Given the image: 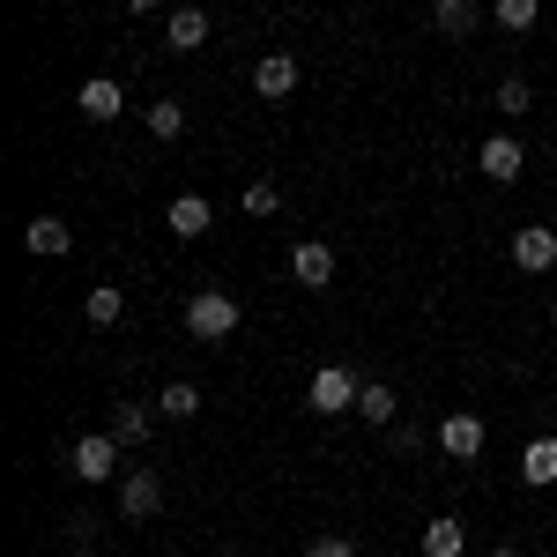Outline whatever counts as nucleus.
Returning a JSON list of instances; mask_svg holds the SVG:
<instances>
[{
  "label": "nucleus",
  "mask_w": 557,
  "mask_h": 557,
  "mask_svg": "<svg viewBox=\"0 0 557 557\" xmlns=\"http://www.w3.org/2000/svg\"><path fill=\"white\" fill-rule=\"evenodd\" d=\"M513 268H528V275L557 268V231H550V223H520V231H513Z\"/></svg>",
  "instance_id": "39448f33"
},
{
  "label": "nucleus",
  "mask_w": 557,
  "mask_h": 557,
  "mask_svg": "<svg viewBox=\"0 0 557 557\" xmlns=\"http://www.w3.org/2000/svg\"><path fill=\"white\" fill-rule=\"evenodd\" d=\"M357 394H364V380H349L343 364H320V372H312V386H305V409L343 417V409H357Z\"/></svg>",
  "instance_id": "f03ea898"
},
{
  "label": "nucleus",
  "mask_w": 557,
  "mask_h": 557,
  "mask_svg": "<svg viewBox=\"0 0 557 557\" xmlns=\"http://www.w3.org/2000/svg\"><path fill=\"white\" fill-rule=\"evenodd\" d=\"M186 335L194 343H231L238 335V298L231 290H194L186 298Z\"/></svg>",
  "instance_id": "f257e3e1"
},
{
  "label": "nucleus",
  "mask_w": 557,
  "mask_h": 557,
  "mask_svg": "<svg viewBox=\"0 0 557 557\" xmlns=\"http://www.w3.org/2000/svg\"><path fill=\"white\" fill-rule=\"evenodd\" d=\"M127 8H134V15H157V8H164V0H127Z\"/></svg>",
  "instance_id": "a878e982"
},
{
  "label": "nucleus",
  "mask_w": 557,
  "mask_h": 557,
  "mask_svg": "<svg viewBox=\"0 0 557 557\" xmlns=\"http://www.w3.org/2000/svg\"><path fill=\"white\" fill-rule=\"evenodd\" d=\"M491 557H520V550H491Z\"/></svg>",
  "instance_id": "bb28decb"
},
{
  "label": "nucleus",
  "mask_w": 557,
  "mask_h": 557,
  "mask_svg": "<svg viewBox=\"0 0 557 557\" xmlns=\"http://www.w3.org/2000/svg\"><path fill=\"white\" fill-rule=\"evenodd\" d=\"M67 469H75V483H112L120 475V438H104V431L75 438L67 446Z\"/></svg>",
  "instance_id": "7ed1b4c3"
},
{
  "label": "nucleus",
  "mask_w": 557,
  "mask_h": 557,
  "mask_svg": "<svg viewBox=\"0 0 557 557\" xmlns=\"http://www.w3.org/2000/svg\"><path fill=\"white\" fill-rule=\"evenodd\" d=\"M75 104H83V120H97V127H112V120L127 112V97H120V83H112V75H89V83L75 89Z\"/></svg>",
  "instance_id": "6e6552de"
},
{
  "label": "nucleus",
  "mask_w": 557,
  "mask_h": 557,
  "mask_svg": "<svg viewBox=\"0 0 557 557\" xmlns=\"http://www.w3.org/2000/svg\"><path fill=\"white\" fill-rule=\"evenodd\" d=\"M157 409H164L172 424H186V417L201 409V386H194V380H172V386H164V394H157Z\"/></svg>",
  "instance_id": "aec40b11"
},
{
  "label": "nucleus",
  "mask_w": 557,
  "mask_h": 557,
  "mask_svg": "<svg viewBox=\"0 0 557 557\" xmlns=\"http://www.w3.org/2000/svg\"><path fill=\"white\" fill-rule=\"evenodd\" d=\"M164 506V469H127L120 475V513L127 520H157Z\"/></svg>",
  "instance_id": "20e7f679"
},
{
  "label": "nucleus",
  "mask_w": 557,
  "mask_h": 557,
  "mask_svg": "<svg viewBox=\"0 0 557 557\" xmlns=\"http://www.w3.org/2000/svg\"><path fill=\"white\" fill-rule=\"evenodd\" d=\"M305 557H357V543H349V535H320Z\"/></svg>",
  "instance_id": "393cba45"
},
{
  "label": "nucleus",
  "mask_w": 557,
  "mask_h": 557,
  "mask_svg": "<svg viewBox=\"0 0 557 557\" xmlns=\"http://www.w3.org/2000/svg\"><path fill=\"white\" fill-rule=\"evenodd\" d=\"M290 283H305V290H327V283H335V253H327L320 238H305L298 253H290Z\"/></svg>",
  "instance_id": "1a4fd4ad"
},
{
  "label": "nucleus",
  "mask_w": 557,
  "mask_h": 557,
  "mask_svg": "<svg viewBox=\"0 0 557 557\" xmlns=\"http://www.w3.org/2000/svg\"><path fill=\"white\" fill-rule=\"evenodd\" d=\"M528 104H535V89L520 83V75H506V83H498V112H513V120H520Z\"/></svg>",
  "instance_id": "5701e85b"
},
{
  "label": "nucleus",
  "mask_w": 557,
  "mask_h": 557,
  "mask_svg": "<svg viewBox=\"0 0 557 557\" xmlns=\"http://www.w3.org/2000/svg\"><path fill=\"white\" fill-rule=\"evenodd\" d=\"M83 312H89V327H120V312H127V290L120 283H97L83 298Z\"/></svg>",
  "instance_id": "f3484780"
},
{
  "label": "nucleus",
  "mask_w": 557,
  "mask_h": 557,
  "mask_svg": "<svg viewBox=\"0 0 557 557\" xmlns=\"http://www.w3.org/2000/svg\"><path fill=\"white\" fill-rule=\"evenodd\" d=\"M461 543H469L461 520H431V528H424V557H461Z\"/></svg>",
  "instance_id": "412c9836"
},
{
  "label": "nucleus",
  "mask_w": 557,
  "mask_h": 557,
  "mask_svg": "<svg viewBox=\"0 0 557 557\" xmlns=\"http://www.w3.org/2000/svg\"><path fill=\"white\" fill-rule=\"evenodd\" d=\"M275 209H283V194H275L268 178H253V186H246V215H275Z\"/></svg>",
  "instance_id": "b1692460"
},
{
  "label": "nucleus",
  "mask_w": 557,
  "mask_h": 557,
  "mask_svg": "<svg viewBox=\"0 0 557 557\" xmlns=\"http://www.w3.org/2000/svg\"><path fill=\"white\" fill-rule=\"evenodd\" d=\"M164 223H172V238H209L215 209H209V201H201V194H178L172 209H164Z\"/></svg>",
  "instance_id": "f8f14e48"
},
{
  "label": "nucleus",
  "mask_w": 557,
  "mask_h": 557,
  "mask_svg": "<svg viewBox=\"0 0 557 557\" xmlns=\"http://www.w3.org/2000/svg\"><path fill=\"white\" fill-rule=\"evenodd\" d=\"M520 483H557V438H528V454H520Z\"/></svg>",
  "instance_id": "dca6fc26"
},
{
  "label": "nucleus",
  "mask_w": 557,
  "mask_h": 557,
  "mask_svg": "<svg viewBox=\"0 0 557 557\" xmlns=\"http://www.w3.org/2000/svg\"><path fill=\"white\" fill-rule=\"evenodd\" d=\"M483 438H491V431H483V417H469V409L438 424V446H446L454 461H475V454H483Z\"/></svg>",
  "instance_id": "9b49d317"
},
{
  "label": "nucleus",
  "mask_w": 557,
  "mask_h": 557,
  "mask_svg": "<svg viewBox=\"0 0 557 557\" xmlns=\"http://www.w3.org/2000/svg\"><path fill=\"white\" fill-rule=\"evenodd\" d=\"M394 409H401V394H394L386 380H364V394H357V417L386 431V424H394Z\"/></svg>",
  "instance_id": "2eb2a0df"
},
{
  "label": "nucleus",
  "mask_w": 557,
  "mask_h": 557,
  "mask_svg": "<svg viewBox=\"0 0 557 557\" xmlns=\"http://www.w3.org/2000/svg\"><path fill=\"white\" fill-rule=\"evenodd\" d=\"M112 438H120V446H141V438H149V409H141V401H120V417H112Z\"/></svg>",
  "instance_id": "4be33fe9"
},
{
  "label": "nucleus",
  "mask_w": 557,
  "mask_h": 557,
  "mask_svg": "<svg viewBox=\"0 0 557 557\" xmlns=\"http://www.w3.org/2000/svg\"><path fill=\"white\" fill-rule=\"evenodd\" d=\"M431 23H438L446 38H469L475 23H483V0H431Z\"/></svg>",
  "instance_id": "4468645a"
},
{
  "label": "nucleus",
  "mask_w": 557,
  "mask_h": 557,
  "mask_svg": "<svg viewBox=\"0 0 557 557\" xmlns=\"http://www.w3.org/2000/svg\"><path fill=\"white\" fill-rule=\"evenodd\" d=\"M164 45L172 52H201L209 45V8H172L164 15Z\"/></svg>",
  "instance_id": "9d476101"
},
{
  "label": "nucleus",
  "mask_w": 557,
  "mask_h": 557,
  "mask_svg": "<svg viewBox=\"0 0 557 557\" xmlns=\"http://www.w3.org/2000/svg\"><path fill=\"white\" fill-rule=\"evenodd\" d=\"M141 120H149V134H157V141H178V134H186V104H178V97H157Z\"/></svg>",
  "instance_id": "a211bd4d"
},
{
  "label": "nucleus",
  "mask_w": 557,
  "mask_h": 557,
  "mask_svg": "<svg viewBox=\"0 0 557 557\" xmlns=\"http://www.w3.org/2000/svg\"><path fill=\"white\" fill-rule=\"evenodd\" d=\"M475 164H483V178H491V186H513V178L528 172V157H520L513 134H491V141L475 149Z\"/></svg>",
  "instance_id": "423d86ee"
},
{
  "label": "nucleus",
  "mask_w": 557,
  "mask_h": 557,
  "mask_svg": "<svg viewBox=\"0 0 557 557\" xmlns=\"http://www.w3.org/2000/svg\"><path fill=\"white\" fill-rule=\"evenodd\" d=\"M491 15H498V30H513V38H528V30L543 23V0H498Z\"/></svg>",
  "instance_id": "6ab92c4d"
},
{
  "label": "nucleus",
  "mask_w": 557,
  "mask_h": 557,
  "mask_svg": "<svg viewBox=\"0 0 557 557\" xmlns=\"http://www.w3.org/2000/svg\"><path fill=\"white\" fill-rule=\"evenodd\" d=\"M298 83H305V75H298V60H290V52H268V60L253 67V89L268 97V104H283V97H298Z\"/></svg>",
  "instance_id": "0eeeda50"
},
{
  "label": "nucleus",
  "mask_w": 557,
  "mask_h": 557,
  "mask_svg": "<svg viewBox=\"0 0 557 557\" xmlns=\"http://www.w3.org/2000/svg\"><path fill=\"white\" fill-rule=\"evenodd\" d=\"M23 246H30L38 260H60L67 246H75V231H67L60 215H38V223H23Z\"/></svg>",
  "instance_id": "ddd939ff"
}]
</instances>
